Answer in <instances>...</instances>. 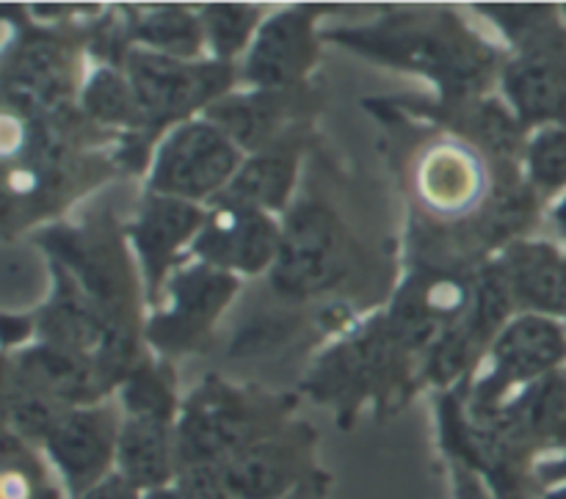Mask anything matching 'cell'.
<instances>
[{
	"instance_id": "cell-1",
	"label": "cell",
	"mask_w": 566,
	"mask_h": 499,
	"mask_svg": "<svg viewBox=\"0 0 566 499\" xmlns=\"http://www.w3.org/2000/svg\"><path fill=\"white\" fill-rule=\"evenodd\" d=\"M409 191L434 221H462L484 204L490 169L484 155L462 138H434L412 158Z\"/></svg>"
},
{
	"instance_id": "cell-2",
	"label": "cell",
	"mask_w": 566,
	"mask_h": 499,
	"mask_svg": "<svg viewBox=\"0 0 566 499\" xmlns=\"http://www.w3.org/2000/svg\"><path fill=\"white\" fill-rule=\"evenodd\" d=\"M235 169V152L219 130L188 125L171 136L155 166L153 185L175 197H208Z\"/></svg>"
},
{
	"instance_id": "cell-3",
	"label": "cell",
	"mask_w": 566,
	"mask_h": 499,
	"mask_svg": "<svg viewBox=\"0 0 566 499\" xmlns=\"http://www.w3.org/2000/svg\"><path fill=\"white\" fill-rule=\"evenodd\" d=\"M224 70H193L160 55H136L130 61V83L138 103L155 116H171L202 103L224 86Z\"/></svg>"
},
{
	"instance_id": "cell-4",
	"label": "cell",
	"mask_w": 566,
	"mask_h": 499,
	"mask_svg": "<svg viewBox=\"0 0 566 499\" xmlns=\"http://www.w3.org/2000/svg\"><path fill=\"white\" fill-rule=\"evenodd\" d=\"M50 453L64 469L66 480L75 491L86 495L97 486L108 469L111 450H114V431L108 420L99 414H75L64 417L50 428Z\"/></svg>"
},
{
	"instance_id": "cell-5",
	"label": "cell",
	"mask_w": 566,
	"mask_h": 499,
	"mask_svg": "<svg viewBox=\"0 0 566 499\" xmlns=\"http://www.w3.org/2000/svg\"><path fill=\"white\" fill-rule=\"evenodd\" d=\"M232 499H276L296 480V458L282 445L241 447L221 467Z\"/></svg>"
},
{
	"instance_id": "cell-6",
	"label": "cell",
	"mask_w": 566,
	"mask_h": 499,
	"mask_svg": "<svg viewBox=\"0 0 566 499\" xmlns=\"http://www.w3.org/2000/svg\"><path fill=\"white\" fill-rule=\"evenodd\" d=\"M274 248V232L269 221L247 210H227L216 215L202 237V252L224 265L258 270Z\"/></svg>"
},
{
	"instance_id": "cell-7",
	"label": "cell",
	"mask_w": 566,
	"mask_h": 499,
	"mask_svg": "<svg viewBox=\"0 0 566 499\" xmlns=\"http://www.w3.org/2000/svg\"><path fill=\"white\" fill-rule=\"evenodd\" d=\"M512 92L531 116H566V50H542L512 70Z\"/></svg>"
},
{
	"instance_id": "cell-8",
	"label": "cell",
	"mask_w": 566,
	"mask_h": 499,
	"mask_svg": "<svg viewBox=\"0 0 566 499\" xmlns=\"http://www.w3.org/2000/svg\"><path fill=\"white\" fill-rule=\"evenodd\" d=\"M564 340L556 326L539 318L520 320L497 346V368L506 379L542 373L564 357Z\"/></svg>"
},
{
	"instance_id": "cell-9",
	"label": "cell",
	"mask_w": 566,
	"mask_h": 499,
	"mask_svg": "<svg viewBox=\"0 0 566 499\" xmlns=\"http://www.w3.org/2000/svg\"><path fill=\"white\" fill-rule=\"evenodd\" d=\"M122 475L133 489H160L171 475L169 442L164 423L155 417L130 423L122 436Z\"/></svg>"
},
{
	"instance_id": "cell-10",
	"label": "cell",
	"mask_w": 566,
	"mask_h": 499,
	"mask_svg": "<svg viewBox=\"0 0 566 499\" xmlns=\"http://www.w3.org/2000/svg\"><path fill=\"white\" fill-rule=\"evenodd\" d=\"M520 296L545 309H566V265L547 246H525L512 263Z\"/></svg>"
},
{
	"instance_id": "cell-11",
	"label": "cell",
	"mask_w": 566,
	"mask_h": 499,
	"mask_svg": "<svg viewBox=\"0 0 566 499\" xmlns=\"http://www.w3.org/2000/svg\"><path fill=\"white\" fill-rule=\"evenodd\" d=\"M307 33H304V25L296 17H282V20L271 22L269 31L260 39L258 53H254V77L265 83H276L296 75L304 61H307Z\"/></svg>"
},
{
	"instance_id": "cell-12",
	"label": "cell",
	"mask_w": 566,
	"mask_h": 499,
	"mask_svg": "<svg viewBox=\"0 0 566 499\" xmlns=\"http://www.w3.org/2000/svg\"><path fill=\"white\" fill-rule=\"evenodd\" d=\"M197 224V213L180 202H158L142 224V246L149 257H166Z\"/></svg>"
},
{
	"instance_id": "cell-13",
	"label": "cell",
	"mask_w": 566,
	"mask_h": 499,
	"mask_svg": "<svg viewBox=\"0 0 566 499\" xmlns=\"http://www.w3.org/2000/svg\"><path fill=\"white\" fill-rule=\"evenodd\" d=\"M291 171L282 163V158H263L258 163L249 166L247 171H241V177L232 185V197L243 202H258V204H276L285 193V188Z\"/></svg>"
},
{
	"instance_id": "cell-14",
	"label": "cell",
	"mask_w": 566,
	"mask_h": 499,
	"mask_svg": "<svg viewBox=\"0 0 566 499\" xmlns=\"http://www.w3.org/2000/svg\"><path fill=\"white\" fill-rule=\"evenodd\" d=\"M36 464L25 458H9L3 469V484H0V497L3 499H59L48 480L36 473Z\"/></svg>"
},
{
	"instance_id": "cell-15",
	"label": "cell",
	"mask_w": 566,
	"mask_h": 499,
	"mask_svg": "<svg viewBox=\"0 0 566 499\" xmlns=\"http://www.w3.org/2000/svg\"><path fill=\"white\" fill-rule=\"evenodd\" d=\"M531 166L545 185L566 182V132H545L531 149Z\"/></svg>"
},
{
	"instance_id": "cell-16",
	"label": "cell",
	"mask_w": 566,
	"mask_h": 499,
	"mask_svg": "<svg viewBox=\"0 0 566 499\" xmlns=\"http://www.w3.org/2000/svg\"><path fill=\"white\" fill-rule=\"evenodd\" d=\"M144 36L153 44L171 50V53H191L197 44V22L186 14H160L149 20Z\"/></svg>"
},
{
	"instance_id": "cell-17",
	"label": "cell",
	"mask_w": 566,
	"mask_h": 499,
	"mask_svg": "<svg viewBox=\"0 0 566 499\" xmlns=\"http://www.w3.org/2000/svg\"><path fill=\"white\" fill-rule=\"evenodd\" d=\"M252 11H238V9H213L208 14L210 25H213V36L224 53H232L238 44L247 39V25L252 22Z\"/></svg>"
},
{
	"instance_id": "cell-18",
	"label": "cell",
	"mask_w": 566,
	"mask_h": 499,
	"mask_svg": "<svg viewBox=\"0 0 566 499\" xmlns=\"http://www.w3.org/2000/svg\"><path fill=\"white\" fill-rule=\"evenodd\" d=\"M127 105H130V97H127L125 88L114 81V77H103L97 86L92 88V108L103 116H119L125 114Z\"/></svg>"
},
{
	"instance_id": "cell-19",
	"label": "cell",
	"mask_w": 566,
	"mask_h": 499,
	"mask_svg": "<svg viewBox=\"0 0 566 499\" xmlns=\"http://www.w3.org/2000/svg\"><path fill=\"white\" fill-rule=\"evenodd\" d=\"M133 491L136 489H133L125 478L122 480L114 478V480H105V484H97L94 489H88L81 499H136Z\"/></svg>"
},
{
	"instance_id": "cell-20",
	"label": "cell",
	"mask_w": 566,
	"mask_h": 499,
	"mask_svg": "<svg viewBox=\"0 0 566 499\" xmlns=\"http://www.w3.org/2000/svg\"><path fill=\"white\" fill-rule=\"evenodd\" d=\"M147 499H186L180 495V491H164V489H158V491H153V495H149Z\"/></svg>"
},
{
	"instance_id": "cell-21",
	"label": "cell",
	"mask_w": 566,
	"mask_h": 499,
	"mask_svg": "<svg viewBox=\"0 0 566 499\" xmlns=\"http://www.w3.org/2000/svg\"><path fill=\"white\" fill-rule=\"evenodd\" d=\"M558 221H562V226H564V232H566V204L562 208V213H558Z\"/></svg>"
},
{
	"instance_id": "cell-22",
	"label": "cell",
	"mask_w": 566,
	"mask_h": 499,
	"mask_svg": "<svg viewBox=\"0 0 566 499\" xmlns=\"http://www.w3.org/2000/svg\"><path fill=\"white\" fill-rule=\"evenodd\" d=\"M464 499H481V497L475 495V489H468V495H464Z\"/></svg>"
},
{
	"instance_id": "cell-23",
	"label": "cell",
	"mask_w": 566,
	"mask_h": 499,
	"mask_svg": "<svg viewBox=\"0 0 566 499\" xmlns=\"http://www.w3.org/2000/svg\"><path fill=\"white\" fill-rule=\"evenodd\" d=\"M547 499H566V489H564V491H556V495L547 497Z\"/></svg>"
}]
</instances>
